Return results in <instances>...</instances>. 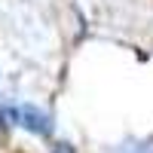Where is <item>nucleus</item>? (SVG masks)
I'll list each match as a JSON object with an SVG mask.
<instances>
[{
	"mask_svg": "<svg viewBox=\"0 0 153 153\" xmlns=\"http://www.w3.org/2000/svg\"><path fill=\"white\" fill-rule=\"evenodd\" d=\"M19 126H25L28 132L40 135V138H49V135H52V117H49L46 110L34 107V104L19 107Z\"/></svg>",
	"mask_w": 153,
	"mask_h": 153,
	"instance_id": "obj_1",
	"label": "nucleus"
},
{
	"mask_svg": "<svg viewBox=\"0 0 153 153\" xmlns=\"http://www.w3.org/2000/svg\"><path fill=\"white\" fill-rule=\"evenodd\" d=\"M52 153H74V150H71V144H55Z\"/></svg>",
	"mask_w": 153,
	"mask_h": 153,
	"instance_id": "obj_2",
	"label": "nucleus"
}]
</instances>
